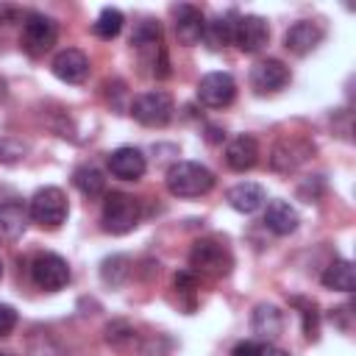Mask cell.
<instances>
[{"label": "cell", "instance_id": "cell-25", "mask_svg": "<svg viewBox=\"0 0 356 356\" xmlns=\"http://www.w3.org/2000/svg\"><path fill=\"white\" fill-rule=\"evenodd\" d=\"M128 275H131V259L128 256H111L100 264V278L111 286H122Z\"/></svg>", "mask_w": 356, "mask_h": 356}, {"label": "cell", "instance_id": "cell-8", "mask_svg": "<svg viewBox=\"0 0 356 356\" xmlns=\"http://www.w3.org/2000/svg\"><path fill=\"white\" fill-rule=\"evenodd\" d=\"M236 97V81L228 72H206L197 83V100L209 108H225Z\"/></svg>", "mask_w": 356, "mask_h": 356}, {"label": "cell", "instance_id": "cell-23", "mask_svg": "<svg viewBox=\"0 0 356 356\" xmlns=\"http://www.w3.org/2000/svg\"><path fill=\"white\" fill-rule=\"evenodd\" d=\"M72 184H75V189H78L81 195H86V197H97V195H103V189H106L103 172H100L97 167H92V164H81V167L72 172Z\"/></svg>", "mask_w": 356, "mask_h": 356}, {"label": "cell", "instance_id": "cell-29", "mask_svg": "<svg viewBox=\"0 0 356 356\" xmlns=\"http://www.w3.org/2000/svg\"><path fill=\"white\" fill-rule=\"evenodd\" d=\"M231 356H259V345H256V342H250V339L236 342V345H234V350H231Z\"/></svg>", "mask_w": 356, "mask_h": 356}, {"label": "cell", "instance_id": "cell-22", "mask_svg": "<svg viewBox=\"0 0 356 356\" xmlns=\"http://www.w3.org/2000/svg\"><path fill=\"white\" fill-rule=\"evenodd\" d=\"M203 42L209 50H222L234 42V14L214 17L211 22L203 25Z\"/></svg>", "mask_w": 356, "mask_h": 356}, {"label": "cell", "instance_id": "cell-9", "mask_svg": "<svg viewBox=\"0 0 356 356\" xmlns=\"http://www.w3.org/2000/svg\"><path fill=\"white\" fill-rule=\"evenodd\" d=\"M270 39V25L259 14H245L234 19V44L242 53H259Z\"/></svg>", "mask_w": 356, "mask_h": 356}, {"label": "cell", "instance_id": "cell-2", "mask_svg": "<svg viewBox=\"0 0 356 356\" xmlns=\"http://www.w3.org/2000/svg\"><path fill=\"white\" fill-rule=\"evenodd\" d=\"M189 267H192V273H200L209 278H222L231 273L234 256L225 245H220L214 239H200L189 250Z\"/></svg>", "mask_w": 356, "mask_h": 356}, {"label": "cell", "instance_id": "cell-3", "mask_svg": "<svg viewBox=\"0 0 356 356\" xmlns=\"http://www.w3.org/2000/svg\"><path fill=\"white\" fill-rule=\"evenodd\" d=\"M139 225V200L125 192H108L103 200V228L122 236Z\"/></svg>", "mask_w": 356, "mask_h": 356}, {"label": "cell", "instance_id": "cell-19", "mask_svg": "<svg viewBox=\"0 0 356 356\" xmlns=\"http://www.w3.org/2000/svg\"><path fill=\"white\" fill-rule=\"evenodd\" d=\"M28 225V209L19 200H8L0 203V239L3 242H14L22 236Z\"/></svg>", "mask_w": 356, "mask_h": 356}, {"label": "cell", "instance_id": "cell-34", "mask_svg": "<svg viewBox=\"0 0 356 356\" xmlns=\"http://www.w3.org/2000/svg\"><path fill=\"white\" fill-rule=\"evenodd\" d=\"M0 275H3V261H0Z\"/></svg>", "mask_w": 356, "mask_h": 356}, {"label": "cell", "instance_id": "cell-15", "mask_svg": "<svg viewBox=\"0 0 356 356\" xmlns=\"http://www.w3.org/2000/svg\"><path fill=\"white\" fill-rule=\"evenodd\" d=\"M225 200H228V206L234 211L253 214V211H259L267 203V195H264V189L256 181H242V184H236V186H231L225 192Z\"/></svg>", "mask_w": 356, "mask_h": 356}, {"label": "cell", "instance_id": "cell-5", "mask_svg": "<svg viewBox=\"0 0 356 356\" xmlns=\"http://www.w3.org/2000/svg\"><path fill=\"white\" fill-rule=\"evenodd\" d=\"M175 103L164 89H153V92H142L139 97H134L131 103V114L139 125L145 128H164L172 120Z\"/></svg>", "mask_w": 356, "mask_h": 356}, {"label": "cell", "instance_id": "cell-12", "mask_svg": "<svg viewBox=\"0 0 356 356\" xmlns=\"http://www.w3.org/2000/svg\"><path fill=\"white\" fill-rule=\"evenodd\" d=\"M108 170H111L114 178L139 181L145 175V170H147V161H145V156H142L139 147L125 145V147H117V150L108 153Z\"/></svg>", "mask_w": 356, "mask_h": 356}, {"label": "cell", "instance_id": "cell-20", "mask_svg": "<svg viewBox=\"0 0 356 356\" xmlns=\"http://www.w3.org/2000/svg\"><path fill=\"white\" fill-rule=\"evenodd\" d=\"M250 328H253V334H259L264 339H275L284 331V314H281V309L273 306V303H259L253 309Z\"/></svg>", "mask_w": 356, "mask_h": 356}, {"label": "cell", "instance_id": "cell-31", "mask_svg": "<svg viewBox=\"0 0 356 356\" xmlns=\"http://www.w3.org/2000/svg\"><path fill=\"white\" fill-rule=\"evenodd\" d=\"M259 356H286V350H281L275 345H259Z\"/></svg>", "mask_w": 356, "mask_h": 356}, {"label": "cell", "instance_id": "cell-24", "mask_svg": "<svg viewBox=\"0 0 356 356\" xmlns=\"http://www.w3.org/2000/svg\"><path fill=\"white\" fill-rule=\"evenodd\" d=\"M122 11L120 8H103L100 14H97V19L92 22V31H95V36H100V39H114L120 31H122Z\"/></svg>", "mask_w": 356, "mask_h": 356}, {"label": "cell", "instance_id": "cell-7", "mask_svg": "<svg viewBox=\"0 0 356 356\" xmlns=\"http://www.w3.org/2000/svg\"><path fill=\"white\" fill-rule=\"evenodd\" d=\"M31 278L44 292H58L70 284V264L58 253H39L31 264Z\"/></svg>", "mask_w": 356, "mask_h": 356}, {"label": "cell", "instance_id": "cell-6", "mask_svg": "<svg viewBox=\"0 0 356 356\" xmlns=\"http://www.w3.org/2000/svg\"><path fill=\"white\" fill-rule=\"evenodd\" d=\"M56 36H58V28L56 22L47 17V14H39V11H31L25 19H22V33H19V47L28 53V56H44L53 44H56Z\"/></svg>", "mask_w": 356, "mask_h": 356}, {"label": "cell", "instance_id": "cell-28", "mask_svg": "<svg viewBox=\"0 0 356 356\" xmlns=\"http://www.w3.org/2000/svg\"><path fill=\"white\" fill-rule=\"evenodd\" d=\"M303 328H306L309 339L317 337V309H314V303H306V309H303Z\"/></svg>", "mask_w": 356, "mask_h": 356}, {"label": "cell", "instance_id": "cell-1", "mask_svg": "<svg viewBox=\"0 0 356 356\" xmlns=\"http://www.w3.org/2000/svg\"><path fill=\"white\" fill-rule=\"evenodd\" d=\"M214 186V172L200 161H175L167 170V189L175 197H200Z\"/></svg>", "mask_w": 356, "mask_h": 356}, {"label": "cell", "instance_id": "cell-32", "mask_svg": "<svg viewBox=\"0 0 356 356\" xmlns=\"http://www.w3.org/2000/svg\"><path fill=\"white\" fill-rule=\"evenodd\" d=\"M209 139L217 142V139H220V128H209Z\"/></svg>", "mask_w": 356, "mask_h": 356}, {"label": "cell", "instance_id": "cell-30", "mask_svg": "<svg viewBox=\"0 0 356 356\" xmlns=\"http://www.w3.org/2000/svg\"><path fill=\"white\" fill-rule=\"evenodd\" d=\"M195 284H197L195 281V273H178L175 275V286L178 289H195Z\"/></svg>", "mask_w": 356, "mask_h": 356}, {"label": "cell", "instance_id": "cell-18", "mask_svg": "<svg viewBox=\"0 0 356 356\" xmlns=\"http://www.w3.org/2000/svg\"><path fill=\"white\" fill-rule=\"evenodd\" d=\"M312 153V147L306 142H298V139H284L273 147V156H270V164L273 170L278 172H289L295 170L300 161H306V156Z\"/></svg>", "mask_w": 356, "mask_h": 356}, {"label": "cell", "instance_id": "cell-4", "mask_svg": "<svg viewBox=\"0 0 356 356\" xmlns=\"http://www.w3.org/2000/svg\"><path fill=\"white\" fill-rule=\"evenodd\" d=\"M70 214V206H67V195L58 189V186H44L39 189L31 203H28V217L42 225V228H58Z\"/></svg>", "mask_w": 356, "mask_h": 356}, {"label": "cell", "instance_id": "cell-13", "mask_svg": "<svg viewBox=\"0 0 356 356\" xmlns=\"http://www.w3.org/2000/svg\"><path fill=\"white\" fill-rule=\"evenodd\" d=\"M172 14H175V36H178V42L181 44H197L203 39V25H206L203 11L197 6H192V3H181V6L172 8Z\"/></svg>", "mask_w": 356, "mask_h": 356}, {"label": "cell", "instance_id": "cell-14", "mask_svg": "<svg viewBox=\"0 0 356 356\" xmlns=\"http://www.w3.org/2000/svg\"><path fill=\"white\" fill-rule=\"evenodd\" d=\"M320 42H323V28L312 19H300L284 33V47L295 56H309Z\"/></svg>", "mask_w": 356, "mask_h": 356}, {"label": "cell", "instance_id": "cell-10", "mask_svg": "<svg viewBox=\"0 0 356 356\" xmlns=\"http://www.w3.org/2000/svg\"><path fill=\"white\" fill-rule=\"evenodd\" d=\"M289 83V67L281 58H264L250 70V86L256 95H275Z\"/></svg>", "mask_w": 356, "mask_h": 356}, {"label": "cell", "instance_id": "cell-33", "mask_svg": "<svg viewBox=\"0 0 356 356\" xmlns=\"http://www.w3.org/2000/svg\"><path fill=\"white\" fill-rule=\"evenodd\" d=\"M3 97H6V81L0 78V100H3Z\"/></svg>", "mask_w": 356, "mask_h": 356}, {"label": "cell", "instance_id": "cell-27", "mask_svg": "<svg viewBox=\"0 0 356 356\" xmlns=\"http://www.w3.org/2000/svg\"><path fill=\"white\" fill-rule=\"evenodd\" d=\"M17 325V312L8 303H0V337H8Z\"/></svg>", "mask_w": 356, "mask_h": 356}, {"label": "cell", "instance_id": "cell-21", "mask_svg": "<svg viewBox=\"0 0 356 356\" xmlns=\"http://www.w3.org/2000/svg\"><path fill=\"white\" fill-rule=\"evenodd\" d=\"M323 286L337 289V292H353L356 289V270L348 259H337L325 267L323 273Z\"/></svg>", "mask_w": 356, "mask_h": 356}, {"label": "cell", "instance_id": "cell-16", "mask_svg": "<svg viewBox=\"0 0 356 356\" xmlns=\"http://www.w3.org/2000/svg\"><path fill=\"white\" fill-rule=\"evenodd\" d=\"M259 161V142L250 136V134H239L236 139L228 142L225 147V164L236 172H245L250 170L253 164Z\"/></svg>", "mask_w": 356, "mask_h": 356}, {"label": "cell", "instance_id": "cell-17", "mask_svg": "<svg viewBox=\"0 0 356 356\" xmlns=\"http://www.w3.org/2000/svg\"><path fill=\"white\" fill-rule=\"evenodd\" d=\"M298 211L286 203V200H270L264 206V225L275 234V236H289L298 228Z\"/></svg>", "mask_w": 356, "mask_h": 356}, {"label": "cell", "instance_id": "cell-11", "mask_svg": "<svg viewBox=\"0 0 356 356\" xmlns=\"http://www.w3.org/2000/svg\"><path fill=\"white\" fill-rule=\"evenodd\" d=\"M53 75L64 83H83L89 78V58L83 50L78 47H67V50H58L53 64H50Z\"/></svg>", "mask_w": 356, "mask_h": 356}, {"label": "cell", "instance_id": "cell-26", "mask_svg": "<svg viewBox=\"0 0 356 356\" xmlns=\"http://www.w3.org/2000/svg\"><path fill=\"white\" fill-rule=\"evenodd\" d=\"M25 153H28V145H25V142H19V139H14V136H3V139H0V161H3V164H14V161H19Z\"/></svg>", "mask_w": 356, "mask_h": 356}]
</instances>
